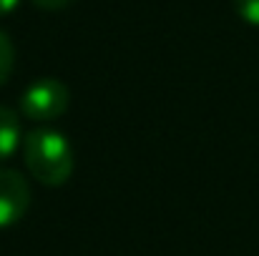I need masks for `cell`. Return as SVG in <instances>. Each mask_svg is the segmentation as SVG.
Returning <instances> with one entry per match:
<instances>
[{"label":"cell","mask_w":259,"mask_h":256,"mask_svg":"<svg viewBox=\"0 0 259 256\" xmlns=\"http://www.w3.org/2000/svg\"><path fill=\"white\" fill-rule=\"evenodd\" d=\"M23 161L40 183L61 186L73 173V148L61 131L33 128L23 138Z\"/></svg>","instance_id":"6da1fadb"},{"label":"cell","mask_w":259,"mask_h":256,"mask_svg":"<svg viewBox=\"0 0 259 256\" xmlns=\"http://www.w3.org/2000/svg\"><path fill=\"white\" fill-rule=\"evenodd\" d=\"M30 203V186L15 169H0V229L23 219Z\"/></svg>","instance_id":"3957f363"},{"label":"cell","mask_w":259,"mask_h":256,"mask_svg":"<svg viewBox=\"0 0 259 256\" xmlns=\"http://www.w3.org/2000/svg\"><path fill=\"white\" fill-rule=\"evenodd\" d=\"M15 5H18V0H0V15L10 13V10H13Z\"/></svg>","instance_id":"ba28073f"},{"label":"cell","mask_w":259,"mask_h":256,"mask_svg":"<svg viewBox=\"0 0 259 256\" xmlns=\"http://www.w3.org/2000/svg\"><path fill=\"white\" fill-rule=\"evenodd\" d=\"M68 88L56 78H38L28 85L20 95V111L28 121L48 123L56 121L68 108Z\"/></svg>","instance_id":"7a4b0ae2"},{"label":"cell","mask_w":259,"mask_h":256,"mask_svg":"<svg viewBox=\"0 0 259 256\" xmlns=\"http://www.w3.org/2000/svg\"><path fill=\"white\" fill-rule=\"evenodd\" d=\"M234 8L247 23L259 25V0H234Z\"/></svg>","instance_id":"8992f818"},{"label":"cell","mask_w":259,"mask_h":256,"mask_svg":"<svg viewBox=\"0 0 259 256\" xmlns=\"http://www.w3.org/2000/svg\"><path fill=\"white\" fill-rule=\"evenodd\" d=\"M38 8H46V10H58V8H63L68 0H33Z\"/></svg>","instance_id":"52a82bcc"},{"label":"cell","mask_w":259,"mask_h":256,"mask_svg":"<svg viewBox=\"0 0 259 256\" xmlns=\"http://www.w3.org/2000/svg\"><path fill=\"white\" fill-rule=\"evenodd\" d=\"M20 143V118L13 108L0 106V161L8 159Z\"/></svg>","instance_id":"277c9868"},{"label":"cell","mask_w":259,"mask_h":256,"mask_svg":"<svg viewBox=\"0 0 259 256\" xmlns=\"http://www.w3.org/2000/svg\"><path fill=\"white\" fill-rule=\"evenodd\" d=\"M13 61H15V50H13V43L10 38L0 30V85L10 78V71H13Z\"/></svg>","instance_id":"5b68a950"}]
</instances>
